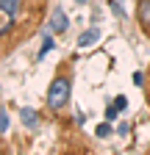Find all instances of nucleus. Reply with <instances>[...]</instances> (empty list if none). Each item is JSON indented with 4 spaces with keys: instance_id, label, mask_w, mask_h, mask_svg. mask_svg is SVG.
<instances>
[{
    "instance_id": "nucleus-1",
    "label": "nucleus",
    "mask_w": 150,
    "mask_h": 155,
    "mask_svg": "<svg viewBox=\"0 0 150 155\" xmlns=\"http://www.w3.org/2000/svg\"><path fill=\"white\" fill-rule=\"evenodd\" d=\"M47 0H0V42L6 50L20 45L39 25Z\"/></svg>"
},
{
    "instance_id": "nucleus-2",
    "label": "nucleus",
    "mask_w": 150,
    "mask_h": 155,
    "mask_svg": "<svg viewBox=\"0 0 150 155\" xmlns=\"http://www.w3.org/2000/svg\"><path fill=\"white\" fill-rule=\"evenodd\" d=\"M70 94H72V64L61 61V67L56 69L50 89H47V108L53 114H61L70 103Z\"/></svg>"
},
{
    "instance_id": "nucleus-3",
    "label": "nucleus",
    "mask_w": 150,
    "mask_h": 155,
    "mask_svg": "<svg viewBox=\"0 0 150 155\" xmlns=\"http://www.w3.org/2000/svg\"><path fill=\"white\" fill-rule=\"evenodd\" d=\"M47 25H50V33H59V36H61V33H67L70 19H67V14H64V8H61V6L50 11V22H47Z\"/></svg>"
},
{
    "instance_id": "nucleus-4",
    "label": "nucleus",
    "mask_w": 150,
    "mask_h": 155,
    "mask_svg": "<svg viewBox=\"0 0 150 155\" xmlns=\"http://www.w3.org/2000/svg\"><path fill=\"white\" fill-rule=\"evenodd\" d=\"M136 19H139L142 33L150 36V0H139L136 3Z\"/></svg>"
},
{
    "instance_id": "nucleus-5",
    "label": "nucleus",
    "mask_w": 150,
    "mask_h": 155,
    "mask_svg": "<svg viewBox=\"0 0 150 155\" xmlns=\"http://www.w3.org/2000/svg\"><path fill=\"white\" fill-rule=\"evenodd\" d=\"M20 122H22L28 130H36V127H39V114H36L33 108H28V105H22V108H20Z\"/></svg>"
},
{
    "instance_id": "nucleus-6",
    "label": "nucleus",
    "mask_w": 150,
    "mask_h": 155,
    "mask_svg": "<svg viewBox=\"0 0 150 155\" xmlns=\"http://www.w3.org/2000/svg\"><path fill=\"white\" fill-rule=\"evenodd\" d=\"M97 39H100V31H97V28H86V31L78 36V47H92Z\"/></svg>"
},
{
    "instance_id": "nucleus-7",
    "label": "nucleus",
    "mask_w": 150,
    "mask_h": 155,
    "mask_svg": "<svg viewBox=\"0 0 150 155\" xmlns=\"http://www.w3.org/2000/svg\"><path fill=\"white\" fill-rule=\"evenodd\" d=\"M108 136H111V125L108 122H100L97 125V139H108Z\"/></svg>"
},
{
    "instance_id": "nucleus-8",
    "label": "nucleus",
    "mask_w": 150,
    "mask_h": 155,
    "mask_svg": "<svg viewBox=\"0 0 150 155\" xmlns=\"http://www.w3.org/2000/svg\"><path fill=\"white\" fill-rule=\"evenodd\" d=\"M6 130H9V114L0 108V133H6Z\"/></svg>"
},
{
    "instance_id": "nucleus-9",
    "label": "nucleus",
    "mask_w": 150,
    "mask_h": 155,
    "mask_svg": "<svg viewBox=\"0 0 150 155\" xmlns=\"http://www.w3.org/2000/svg\"><path fill=\"white\" fill-rule=\"evenodd\" d=\"M50 47H53V39H50V36H45V45H42V50H39V58H45V53H47Z\"/></svg>"
},
{
    "instance_id": "nucleus-10",
    "label": "nucleus",
    "mask_w": 150,
    "mask_h": 155,
    "mask_svg": "<svg viewBox=\"0 0 150 155\" xmlns=\"http://www.w3.org/2000/svg\"><path fill=\"white\" fill-rule=\"evenodd\" d=\"M114 105H117L120 111H125V108H128V100H125V97L120 94V97H114Z\"/></svg>"
},
{
    "instance_id": "nucleus-11",
    "label": "nucleus",
    "mask_w": 150,
    "mask_h": 155,
    "mask_svg": "<svg viewBox=\"0 0 150 155\" xmlns=\"http://www.w3.org/2000/svg\"><path fill=\"white\" fill-rule=\"evenodd\" d=\"M117 114H120V108H117L114 103H111V105L106 108V116H108V119H114V116H117Z\"/></svg>"
},
{
    "instance_id": "nucleus-12",
    "label": "nucleus",
    "mask_w": 150,
    "mask_h": 155,
    "mask_svg": "<svg viewBox=\"0 0 150 155\" xmlns=\"http://www.w3.org/2000/svg\"><path fill=\"white\" fill-rule=\"evenodd\" d=\"M134 83H136V86L145 83V75H142V72H134Z\"/></svg>"
},
{
    "instance_id": "nucleus-13",
    "label": "nucleus",
    "mask_w": 150,
    "mask_h": 155,
    "mask_svg": "<svg viewBox=\"0 0 150 155\" xmlns=\"http://www.w3.org/2000/svg\"><path fill=\"white\" fill-rule=\"evenodd\" d=\"M145 100L150 103V75H147V83H145Z\"/></svg>"
},
{
    "instance_id": "nucleus-14",
    "label": "nucleus",
    "mask_w": 150,
    "mask_h": 155,
    "mask_svg": "<svg viewBox=\"0 0 150 155\" xmlns=\"http://www.w3.org/2000/svg\"><path fill=\"white\" fill-rule=\"evenodd\" d=\"M78 3H86V0H78Z\"/></svg>"
}]
</instances>
